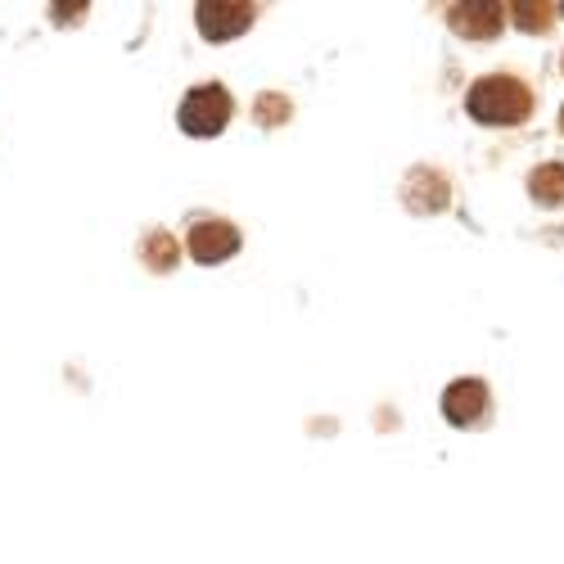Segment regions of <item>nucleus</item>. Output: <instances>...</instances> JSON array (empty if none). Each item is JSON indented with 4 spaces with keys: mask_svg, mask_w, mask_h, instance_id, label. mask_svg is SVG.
<instances>
[{
    "mask_svg": "<svg viewBox=\"0 0 564 564\" xmlns=\"http://www.w3.org/2000/svg\"><path fill=\"white\" fill-rule=\"evenodd\" d=\"M529 109H533V96L514 77H484L469 86V118H479V122L510 127V122H524Z\"/></svg>",
    "mask_w": 564,
    "mask_h": 564,
    "instance_id": "1",
    "label": "nucleus"
},
{
    "mask_svg": "<svg viewBox=\"0 0 564 564\" xmlns=\"http://www.w3.org/2000/svg\"><path fill=\"white\" fill-rule=\"evenodd\" d=\"M230 109L235 105L221 86H195L181 105V127H185V135H217L230 122Z\"/></svg>",
    "mask_w": 564,
    "mask_h": 564,
    "instance_id": "2",
    "label": "nucleus"
},
{
    "mask_svg": "<svg viewBox=\"0 0 564 564\" xmlns=\"http://www.w3.org/2000/svg\"><path fill=\"white\" fill-rule=\"evenodd\" d=\"M199 32L208 36V41H230V36H240V32H249V23H253V6H245V0H199Z\"/></svg>",
    "mask_w": 564,
    "mask_h": 564,
    "instance_id": "3",
    "label": "nucleus"
},
{
    "mask_svg": "<svg viewBox=\"0 0 564 564\" xmlns=\"http://www.w3.org/2000/svg\"><path fill=\"white\" fill-rule=\"evenodd\" d=\"M235 249H240V230H235L230 221H195V230H191L195 262L213 267V262H226Z\"/></svg>",
    "mask_w": 564,
    "mask_h": 564,
    "instance_id": "4",
    "label": "nucleus"
},
{
    "mask_svg": "<svg viewBox=\"0 0 564 564\" xmlns=\"http://www.w3.org/2000/svg\"><path fill=\"white\" fill-rule=\"evenodd\" d=\"M484 411H488V389L479 380H456L443 393V415L452 420V425H475Z\"/></svg>",
    "mask_w": 564,
    "mask_h": 564,
    "instance_id": "5",
    "label": "nucleus"
},
{
    "mask_svg": "<svg viewBox=\"0 0 564 564\" xmlns=\"http://www.w3.org/2000/svg\"><path fill=\"white\" fill-rule=\"evenodd\" d=\"M501 19H506V10L492 6V0H469V6H452V28H456L460 36H475V41L497 36V32H501Z\"/></svg>",
    "mask_w": 564,
    "mask_h": 564,
    "instance_id": "6",
    "label": "nucleus"
},
{
    "mask_svg": "<svg viewBox=\"0 0 564 564\" xmlns=\"http://www.w3.org/2000/svg\"><path fill=\"white\" fill-rule=\"evenodd\" d=\"M406 199H411V208H420V213H438L443 204H447V185H443V176H434V172H411V181H406Z\"/></svg>",
    "mask_w": 564,
    "mask_h": 564,
    "instance_id": "7",
    "label": "nucleus"
},
{
    "mask_svg": "<svg viewBox=\"0 0 564 564\" xmlns=\"http://www.w3.org/2000/svg\"><path fill=\"white\" fill-rule=\"evenodd\" d=\"M529 191L542 208H555L564 204V163H542L533 176H529Z\"/></svg>",
    "mask_w": 564,
    "mask_h": 564,
    "instance_id": "8",
    "label": "nucleus"
},
{
    "mask_svg": "<svg viewBox=\"0 0 564 564\" xmlns=\"http://www.w3.org/2000/svg\"><path fill=\"white\" fill-rule=\"evenodd\" d=\"M145 262L154 267V271H172L176 267V240L167 230H154L150 240H145Z\"/></svg>",
    "mask_w": 564,
    "mask_h": 564,
    "instance_id": "9",
    "label": "nucleus"
},
{
    "mask_svg": "<svg viewBox=\"0 0 564 564\" xmlns=\"http://www.w3.org/2000/svg\"><path fill=\"white\" fill-rule=\"evenodd\" d=\"M510 14H520V28H524V32H542V28L551 23V19H546L551 6H533V0H520V6H510Z\"/></svg>",
    "mask_w": 564,
    "mask_h": 564,
    "instance_id": "10",
    "label": "nucleus"
},
{
    "mask_svg": "<svg viewBox=\"0 0 564 564\" xmlns=\"http://www.w3.org/2000/svg\"><path fill=\"white\" fill-rule=\"evenodd\" d=\"M258 118H262L267 127H271V122H285V118H290V105L280 100V96H262V100H258Z\"/></svg>",
    "mask_w": 564,
    "mask_h": 564,
    "instance_id": "11",
    "label": "nucleus"
},
{
    "mask_svg": "<svg viewBox=\"0 0 564 564\" xmlns=\"http://www.w3.org/2000/svg\"><path fill=\"white\" fill-rule=\"evenodd\" d=\"M560 127H564V109H560Z\"/></svg>",
    "mask_w": 564,
    "mask_h": 564,
    "instance_id": "12",
    "label": "nucleus"
}]
</instances>
